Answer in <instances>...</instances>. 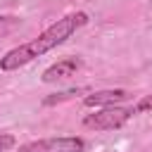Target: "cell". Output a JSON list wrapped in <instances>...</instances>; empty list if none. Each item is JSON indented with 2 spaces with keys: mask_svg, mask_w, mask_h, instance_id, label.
Returning a JSON list of instances; mask_svg holds the SVG:
<instances>
[{
  "mask_svg": "<svg viewBox=\"0 0 152 152\" xmlns=\"http://www.w3.org/2000/svg\"><path fill=\"white\" fill-rule=\"evenodd\" d=\"M81 66H83L81 57H64V59H59V62L50 64V66L43 71V76H40V78H43L45 83H55V81H62V78L74 76Z\"/></svg>",
  "mask_w": 152,
  "mask_h": 152,
  "instance_id": "5",
  "label": "cell"
},
{
  "mask_svg": "<svg viewBox=\"0 0 152 152\" xmlns=\"http://www.w3.org/2000/svg\"><path fill=\"white\" fill-rule=\"evenodd\" d=\"M88 24V14L86 12H71V14H64L62 19H57L55 24H50L45 31H40L33 40L28 43H21L12 50H7L2 57H0V71H17L21 66H26L28 62H33L36 57L55 50L57 45L66 43L76 31H81L83 26Z\"/></svg>",
  "mask_w": 152,
  "mask_h": 152,
  "instance_id": "1",
  "label": "cell"
},
{
  "mask_svg": "<svg viewBox=\"0 0 152 152\" xmlns=\"http://www.w3.org/2000/svg\"><path fill=\"white\" fill-rule=\"evenodd\" d=\"M135 116V109L133 107H102L93 114H86L83 116V126L90 128V131H116L121 126H126V121Z\"/></svg>",
  "mask_w": 152,
  "mask_h": 152,
  "instance_id": "2",
  "label": "cell"
},
{
  "mask_svg": "<svg viewBox=\"0 0 152 152\" xmlns=\"http://www.w3.org/2000/svg\"><path fill=\"white\" fill-rule=\"evenodd\" d=\"M88 142L78 135H55L19 145V152H86Z\"/></svg>",
  "mask_w": 152,
  "mask_h": 152,
  "instance_id": "3",
  "label": "cell"
},
{
  "mask_svg": "<svg viewBox=\"0 0 152 152\" xmlns=\"http://www.w3.org/2000/svg\"><path fill=\"white\" fill-rule=\"evenodd\" d=\"M19 24H21L19 17H14V14H0V38L7 36V33H12Z\"/></svg>",
  "mask_w": 152,
  "mask_h": 152,
  "instance_id": "7",
  "label": "cell"
},
{
  "mask_svg": "<svg viewBox=\"0 0 152 152\" xmlns=\"http://www.w3.org/2000/svg\"><path fill=\"white\" fill-rule=\"evenodd\" d=\"M17 145V138L12 133H0V152H7Z\"/></svg>",
  "mask_w": 152,
  "mask_h": 152,
  "instance_id": "9",
  "label": "cell"
},
{
  "mask_svg": "<svg viewBox=\"0 0 152 152\" xmlns=\"http://www.w3.org/2000/svg\"><path fill=\"white\" fill-rule=\"evenodd\" d=\"M135 114H145V112H152V93L150 95H142L138 102H135Z\"/></svg>",
  "mask_w": 152,
  "mask_h": 152,
  "instance_id": "8",
  "label": "cell"
},
{
  "mask_svg": "<svg viewBox=\"0 0 152 152\" xmlns=\"http://www.w3.org/2000/svg\"><path fill=\"white\" fill-rule=\"evenodd\" d=\"M131 97L128 90L124 88H104V90H90L88 95H83V104L86 107H116L119 102H126Z\"/></svg>",
  "mask_w": 152,
  "mask_h": 152,
  "instance_id": "4",
  "label": "cell"
},
{
  "mask_svg": "<svg viewBox=\"0 0 152 152\" xmlns=\"http://www.w3.org/2000/svg\"><path fill=\"white\" fill-rule=\"evenodd\" d=\"M88 93H90L88 88H66V90H57V93L43 97V107H55V104H62V102H66V100H71V97H76V95H88Z\"/></svg>",
  "mask_w": 152,
  "mask_h": 152,
  "instance_id": "6",
  "label": "cell"
}]
</instances>
